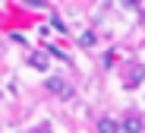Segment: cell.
Wrapping results in <instances>:
<instances>
[{
	"mask_svg": "<svg viewBox=\"0 0 145 133\" xmlns=\"http://www.w3.org/2000/svg\"><path fill=\"white\" fill-rule=\"evenodd\" d=\"M142 117H136V114H129V117H123L120 120V133H142Z\"/></svg>",
	"mask_w": 145,
	"mask_h": 133,
	"instance_id": "cell-1",
	"label": "cell"
},
{
	"mask_svg": "<svg viewBox=\"0 0 145 133\" xmlns=\"http://www.w3.org/2000/svg\"><path fill=\"white\" fill-rule=\"evenodd\" d=\"M47 92H54V95H69V86L63 83L60 76H51V79H47Z\"/></svg>",
	"mask_w": 145,
	"mask_h": 133,
	"instance_id": "cell-2",
	"label": "cell"
},
{
	"mask_svg": "<svg viewBox=\"0 0 145 133\" xmlns=\"http://www.w3.org/2000/svg\"><path fill=\"white\" fill-rule=\"evenodd\" d=\"M98 133H120V124L114 117H101L98 120Z\"/></svg>",
	"mask_w": 145,
	"mask_h": 133,
	"instance_id": "cell-3",
	"label": "cell"
},
{
	"mask_svg": "<svg viewBox=\"0 0 145 133\" xmlns=\"http://www.w3.org/2000/svg\"><path fill=\"white\" fill-rule=\"evenodd\" d=\"M29 64H32L35 70H44V67H47V54H44V51H35V54L29 57Z\"/></svg>",
	"mask_w": 145,
	"mask_h": 133,
	"instance_id": "cell-4",
	"label": "cell"
},
{
	"mask_svg": "<svg viewBox=\"0 0 145 133\" xmlns=\"http://www.w3.org/2000/svg\"><path fill=\"white\" fill-rule=\"evenodd\" d=\"M82 44H85V48H88V44H95V35H91V32H85V35H82Z\"/></svg>",
	"mask_w": 145,
	"mask_h": 133,
	"instance_id": "cell-5",
	"label": "cell"
},
{
	"mask_svg": "<svg viewBox=\"0 0 145 133\" xmlns=\"http://www.w3.org/2000/svg\"><path fill=\"white\" fill-rule=\"evenodd\" d=\"M38 133H54V130H51V127H47V124H44V127H41V130H38Z\"/></svg>",
	"mask_w": 145,
	"mask_h": 133,
	"instance_id": "cell-6",
	"label": "cell"
}]
</instances>
